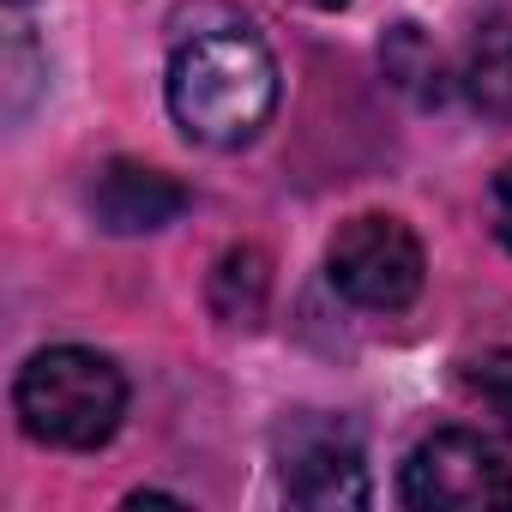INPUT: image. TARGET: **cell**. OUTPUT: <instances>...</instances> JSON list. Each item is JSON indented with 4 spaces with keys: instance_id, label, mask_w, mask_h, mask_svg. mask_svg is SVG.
<instances>
[{
    "instance_id": "9c48e42d",
    "label": "cell",
    "mask_w": 512,
    "mask_h": 512,
    "mask_svg": "<svg viewBox=\"0 0 512 512\" xmlns=\"http://www.w3.org/2000/svg\"><path fill=\"white\" fill-rule=\"evenodd\" d=\"M488 217H494V235H500V247L512 253V163L494 175V187H488Z\"/></svg>"
},
{
    "instance_id": "30bf717a",
    "label": "cell",
    "mask_w": 512,
    "mask_h": 512,
    "mask_svg": "<svg viewBox=\"0 0 512 512\" xmlns=\"http://www.w3.org/2000/svg\"><path fill=\"white\" fill-rule=\"evenodd\" d=\"M296 7H314V13H338V7H350V0H296Z\"/></svg>"
},
{
    "instance_id": "8fae6325",
    "label": "cell",
    "mask_w": 512,
    "mask_h": 512,
    "mask_svg": "<svg viewBox=\"0 0 512 512\" xmlns=\"http://www.w3.org/2000/svg\"><path fill=\"white\" fill-rule=\"evenodd\" d=\"M13 7H25V0H13Z\"/></svg>"
},
{
    "instance_id": "8992f818",
    "label": "cell",
    "mask_w": 512,
    "mask_h": 512,
    "mask_svg": "<svg viewBox=\"0 0 512 512\" xmlns=\"http://www.w3.org/2000/svg\"><path fill=\"white\" fill-rule=\"evenodd\" d=\"M187 211V193L181 181H169L163 169H145V163H103L97 181H91V217L109 229V235H151L163 223H175Z\"/></svg>"
},
{
    "instance_id": "ba28073f",
    "label": "cell",
    "mask_w": 512,
    "mask_h": 512,
    "mask_svg": "<svg viewBox=\"0 0 512 512\" xmlns=\"http://www.w3.org/2000/svg\"><path fill=\"white\" fill-rule=\"evenodd\" d=\"M464 386L482 398V410L512 434V350H488L464 368Z\"/></svg>"
},
{
    "instance_id": "6da1fadb",
    "label": "cell",
    "mask_w": 512,
    "mask_h": 512,
    "mask_svg": "<svg viewBox=\"0 0 512 512\" xmlns=\"http://www.w3.org/2000/svg\"><path fill=\"white\" fill-rule=\"evenodd\" d=\"M163 91H169L175 127L193 145L235 151L247 139H260V127L278 109V61H272V49L260 37L241 31V25L199 31V37H187L169 55Z\"/></svg>"
},
{
    "instance_id": "7a4b0ae2",
    "label": "cell",
    "mask_w": 512,
    "mask_h": 512,
    "mask_svg": "<svg viewBox=\"0 0 512 512\" xmlns=\"http://www.w3.org/2000/svg\"><path fill=\"white\" fill-rule=\"evenodd\" d=\"M13 410L31 440L61 446V452H91L121 428L127 380L109 356L61 344V350H43L25 362V374L13 386Z\"/></svg>"
},
{
    "instance_id": "5b68a950",
    "label": "cell",
    "mask_w": 512,
    "mask_h": 512,
    "mask_svg": "<svg viewBox=\"0 0 512 512\" xmlns=\"http://www.w3.org/2000/svg\"><path fill=\"white\" fill-rule=\"evenodd\" d=\"M284 494L296 506H314V512L368 506V464H362L356 434L302 416L296 434L284 440Z\"/></svg>"
},
{
    "instance_id": "3957f363",
    "label": "cell",
    "mask_w": 512,
    "mask_h": 512,
    "mask_svg": "<svg viewBox=\"0 0 512 512\" xmlns=\"http://www.w3.org/2000/svg\"><path fill=\"white\" fill-rule=\"evenodd\" d=\"M422 241L410 235V223L386 217V211H362L350 223H338L332 247H326V278L344 302L368 308V314H398L422 296Z\"/></svg>"
},
{
    "instance_id": "52a82bcc",
    "label": "cell",
    "mask_w": 512,
    "mask_h": 512,
    "mask_svg": "<svg viewBox=\"0 0 512 512\" xmlns=\"http://www.w3.org/2000/svg\"><path fill=\"white\" fill-rule=\"evenodd\" d=\"M464 91L482 115H512V0L476 25L464 49Z\"/></svg>"
},
{
    "instance_id": "277c9868",
    "label": "cell",
    "mask_w": 512,
    "mask_h": 512,
    "mask_svg": "<svg viewBox=\"0 0 512 512\" xmlns=\"http://www.w3.org/2000/svg\"><path fill=\"white\" fill-rule=\"evenodd\" d=\"M398 494L416 512H500L512 506V470L488 440L464 428H440L404 458Z\"/></svg>"
}]
</instances>
